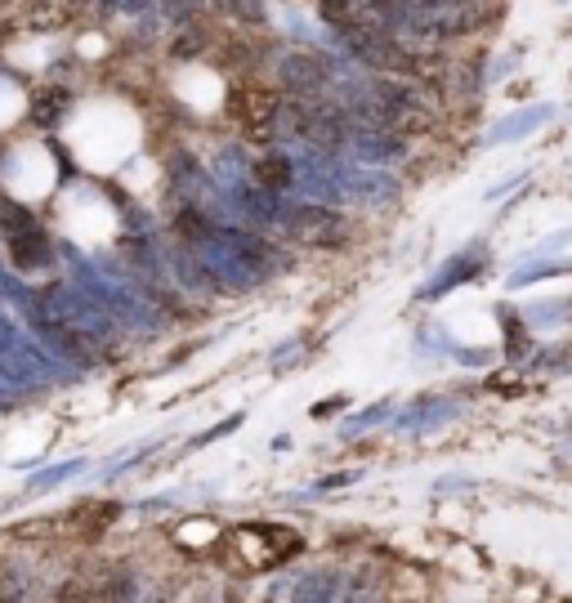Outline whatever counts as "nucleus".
Wrapping results in <instances>:
<instances>
[{
	"label": "nucleus",
	"mask_w": 572,
	"mask_h": 603,
	"mask_svg": "<svg viewBox=\"0 0 572 603\" xmlns=\"http://www.w3.org/2000/svg\"><path fill=\"white\" fill-rule=\"evenodd\" d=\"M300 537L287 532V528H238L233 537H228V559H233L242 572H264V568H278L282 559L300 554Z\"/></svg>",
	"instance_id": "1"
},
{
	"label": "nucleus",
	"mask_w": 572,
	"mask_h": 603,
	"mask_svg": "<svg viewBox=\"0 0 572 603\" xmlns=\"http://www.w3.org/2000/svg\"><path fill=\"white\" fill-rule=\"evenodd\" d=\"M0 232H6V251H10V264L19 273H37V269L50 264V237L28 206L0 201Z\"/></svg>",
	"instance_id": "2"
},
{
	"label": "nucleus",
	"mask_w": 572,
	"mask_h": 603,
	"mask_svg": "<svg viewBox=\"0 0 572 603\" xmlns=\"http://www.w3.org/2000/svg\"><path fill=\"white\" fill-rule=\"evenodd\" d=\"M363 112H367L363 116L367 126H381V131H394V135H425L434 126V112L420 98H412L407 90H398V85H385Z\"/></svg>",
	"instance_id": "3"
},
{
	"label": "nucleus",
	"mask_w": 572,
	"mask_h": 603,
	"mask_svg": "<svg viewBox=\"0 0 572 603\" xmlns=\"http://www.w3.org/2000/svg\"><path fill=\"white\" fill-rule=\"evenodd\" d=\"M282 112L291 121V131L304 135L313 148L331 153V148L345 144V135H350V121H345V112H340V107H318V103L295 98V103H282Z\"/></svg>",
	"instance_id": "4"
},
{
	"label": "nucleus",
	"mask_w": 572,
	"mask_h": 603,
	"mask_svg": "<svg viewBox=\"0 0 572 603\" xmlns=\"http://www.w3.org/2000/svg\"><path fill=\"white\" fill-rule=\"evenodd\" d=\"M233 112H238V121H242V131H247L256 144H264V139H273V131H278L282 94L269 90V85H238Z\"/></svg>",
	"instance_id": "5"
},
{
	"label": "nucleus",
	"mask_w": 572,
	"mask_h": 603,
	"mask_svg": "<svg viewBox=\"0 0 572 603\" xmlns=\"http://www.w3.org/2000/svg\"><path fill=\"white\" fill-rule=\"evenodd\" d=\"M291 232L304 247H331V241H340V232H345V219L335 210H322V206H300L291 215Z\"/></svg>",
	"instance_id": "6"
},
{
	"label": "nucleus",
	"mask_w": 572,
	"mask_h": 603,
	"mask_svg": "<svg viewBox=\"0 0 572 603\" xmlns=\"http://www.w3.org/2000/svg\"><path fill=\"white\" fill-rule=\"evenodd\" d=\"M326 72H331V63H326V59H318V54H295V59H287V67H282V76H287L295 90H313V85H322V81H326Z\"/></svg>",
	"instance_id": "7"
},
{
	"label": "nucleus",
	"mask_w": 572,
	"mask_h": 603,
	"mask_svg": "<svg viewBox=\"0 0 572 603\" xmlns=\"http://www.w3.org/2000/svg\"><path fill=\"white\" fill-rule=\"evenodd\" d=\"M256 179H260L264 188H287V184H291V166H287L282 157H264V162L256 166Z\"/></svg>",
	"instance_id": "8"
},
{
	"label": "nucleus",
	"mask_w": 572,
	"mask_h": 603,
	"mask_svg": "<svg viewBox=\"0 0 572 603\" xmlns=\"http://www.w3.org/2000/svg\"><path fill=\"white\" fill-rule=\"evenodd\" d=\"M318 10H322V14H326L335 28H340V23L350 19V10H354V6H350V0H318Z\"/></svg>",
	"instance_id": "9"
},
{
	"label": "nucleus",
	"mask_w": 572,
	"mask_h": 603,
	"mask_svg": "<svg viewBox=\"0 0 572 603\" xmlns=\"http://www.w3.org/2000/svg\"><path fill=\"white\" fill-rule=\"evenodd\" d=\"M488 389H492V394H523V381H519V376H492Z\"/></svg>",
	"instance_id": "10"
},
{
	"label": "nucleus",
	"mask_w": 572,
	"mask_h": 603,
	"mask_svg": "<svg viewBox=\"0 0 572 603\" xmlns=\"http://www.w3.org/2000/svg\"><path fill=\"white\" fill-rule=\"evenodd\" d=\"M201 50V37H193V32H184V45H175V54H197Z\"/></svg>",
	"instance_id": "11"
},
{
	"label": "nucleus",
	"mask_w": 572,
	"mask_h": 603,
	"mask_svg": "<svg viewBox=\"0 0 572 603\" xmlns=\"http://www.w3.org/2000/svg\"><path fill=\"white\" fill-rule=\"evenodd\" d=\"M210 6H219V10H233V6H242V0H210Z\"/></svg>",
	"instance_id": "12"
}]
</instances>
